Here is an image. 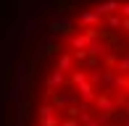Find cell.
I'll return each mask as SVG.
<instances>
[{"label": "cell", "instance_id": "obj_1", "mask_svg": "<svg viewBox=\"0 0 129 126\" xmlns=\"http://www.w3.org/2000/svg\"><path fill=\"white\" fill-rule=\"evenodd\" d=\"M26 126H129V0H98L58 32Z\"/></svg>", "mask_w": 129, "mask_h": 126}]
</instances>
